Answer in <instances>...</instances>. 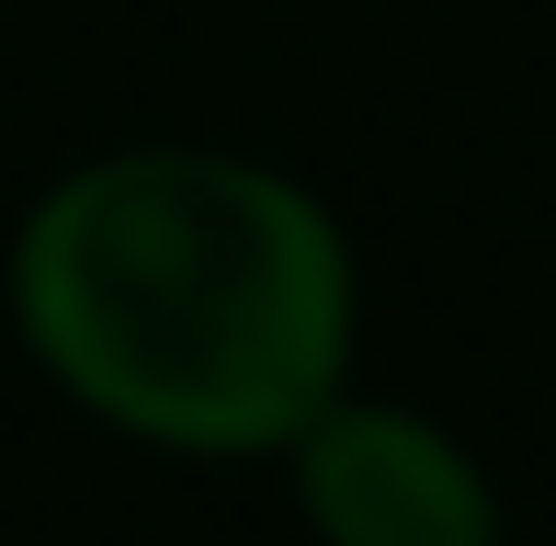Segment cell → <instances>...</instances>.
<instances>
[{"instance_id": "obj_1", "label": "cell", "mask_w": 556, "mask_h": 546, "mask_svg": "<svg viewBox=\"0 0 556 546\" xmlns=\"http://www.w3.org/2000/svg\"><path fill=\"white\" fill-rule=\"evenodd\" d=\"M46 376L148 444H295L352 364V262L307 183L227 148H114L68 171L12 251Z\"/></svg>"}, {"instance_id": "obj_2", "label": "cell", "mask_w": 556, "mask_h": 546, "mask_svg": "<svg viewBox=\"0 0 556 546\" xmlns=\"http://www.w3.org/2000/svg\"><path fill=\"white\" fill-rule=\"evenodd\" d=\"M295 501L330 546H500V489L443 421L330 399L295 433Z\"/></svg>"}]
</instances>
